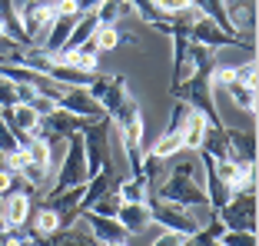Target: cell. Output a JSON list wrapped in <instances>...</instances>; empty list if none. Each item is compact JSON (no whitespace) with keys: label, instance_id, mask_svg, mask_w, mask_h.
Listing matches in <instances>:
<instances>
[{"label":"cell","instance_id":"cell-1","mask_svg":"<svg viewBox=\"0 0 259 246\" xmlns=\"http://www.w3.org/2000/svg\"><path fill=\"white\" fill-rule=\"evenodd\" d=\"M173 160H176V156H173ZM153 196L169 200V203H180V207H190V210L209 207V203H206L203 180H199V160H176L173 167L166 170L163 183L153 190ZM209 210H213V207H209Z\"/></svg>","mask_w":259,"mask_h":246},{"label":"cell","instance_id":"cell-2","mask_svg":"<svg viewBox=\"0 0 259 246\" xmlns=\"http://www.w3.org/2000/svg\"><path fill=\"white\" fill-rule=\"evenodd\" d=\"M87 90H90V97L103 107V113H107L113 123L120 120L126 110L140 107L123 73H93L90 84H87Z\"/></svg>","mask_w":259,"mask_h":246},{"label":"cell","instance_id":"cell-3","mask_svg":"<svg viewBox=\"0 0 259 246\" xmlns=\"http://www.w3.org/2000/svg\"><path fill=\"white\" fill-rule=\"evenodd\" d=\"M150 220L160 223L163 230L169 233H196L203 223L213 220V210L209 207H199V210H190V207H180V203H169V200H160V196H150Z\"/></svg>","mask_w":259,"mask_h":246},{"label":"cell","instance_id":"cell-4","mask_svg":"<svg viewBox=\"0 0 259 246\" xmlns=\"http://www.w3.org/2000/svg\"><path fill=\"white\" fill-rule=\"evenodd\" d=\"M110 130H113V120L110 116H100V120H90L80 130V140H83V156H87V173H100V170L113 167L110 163Z\"/></svg>","mask_w":259,"mask_h":246},{"label":"cell","instance_id":"cell-5","mask_svg":"<svg viewBox=\"0 0 259 246\" xmlns=\"http://www.w3.org/2000/svg\"><path fill=\"white\" fill-rule=\"evenodd\" d=\"M87 180H90V173H87L83 140H80V133H73V137L67 140V146H63V160H60V167H57L54 190H47V193H60V190H70V186H83Z\"/></svg>","mask_w":259,"mask_h":246},{"label":"cell","instance_id":"cell-6","mask_svg":"<svg viewBox=\"0 0 259 246\" xmlns=\"http://www.w3.org/2000/svg\"><path fill=\"white\" fill-rule=\"evenodd\" d=\"M213 216L220 220L223 230H246L256 233V190L233 193L220 210H213Z\"/></svg>","mask_w":259,"mask_h":246},{"label":"cell","instance_id":"cell-7","mask_svg":"<svg viewBox=\"0 0 259 246\" xmlns=\"http://www.w3.org/2000/svg\"><path fill=\"white\" fill-rule=\"evenodd\" d=\"M87 116H73V113H67V110H60L57 107L54 113H47V116H40V127H37V133L47 140V143L54 146V150H63L67 146V140L73 137V133H80L87 127Z\"/></svg>","mask_w":259,"mask_h":246},{"label":"cell","instance_id":"cell-8","mask_svg":"<svg viewBox=\"0 0 259 246\" xmlns=\"http://www.w3.org/2000/svg\"><path fill=\"white\" fill-rule=\"evenodd\" d=\"M186 37H190L193 44L209 47V50H220V47H239V50H249V54H256V44H249V40H243V37H233V33H226L223 27H216L209 17H196V20L190 23V33H186Z\"/></svg>","mask_w":259,"mask_h":246},{"label":"cell","instance_id":"cell-9","mask_svg":"<svg viewBox=\"0 0 259 246\" xmlns=\"http://www.w3.org/2000/svg\"><path fill=\"white\" fill-rule=\"evenodd\" d=\"M33 213V196L27 190H10L0 196V220H4V230H23L27 220Z\"/></svg>","mask_w":259,"mask_h":246},{"label":"cell","instance_id":"cell-10","mask_svg":"<svg viewBox=\"0 0 259 246\" xmlns=\"http://www.w3.org/2000/svg\"><path fill=\"white\" fill-rule=\"evenodd\" d=\"M17 14H20V27H23V33H27V40L40 47L44 37H47V30H50V23H54V17H57L54 4H27V7H20Z\"/></svg>","mask_w":259,"mask_h":246},{"label":"cell","instance_id":"cell-11","mask_svg":"<svg viewBox=\"0 0 259 246\" xmlns=\"http://www.w3.org/2000/svg\"><path fill=\"white\" fill-rule=\"evenodd\" d=\"M57 107L67 110V113H73V116H87V120H100V116H107V113H103V107L90 97L87 87H63V93L57 97Z\"/></svg>","mask_w":259,"mask_h":246},{"label":"cell","instance_id":"cell-12","mask_svg":"<svg viewBox=\"0 0 259 246\" xmlns=\"http://www.w3.org/2000/svg\"><path fill=\"white\" fill-rule=\"evenodd\" d=\"M0 116H4V123L17 133V143H20V146L27 143V140L37 133V127H40V113L30 107V103H17V107L0 110Z\"/></svg>","mask_w":259,"mask_h":246},{"label":"cell","instance_id":"cell-13","mask_svg":"<svg viewBox=\"0 0 259 246\" xmlns=\"http://www.w3.org/2000/svg\"><path fill=\"white\" fill-rule=\"evenodd\" d=\"M226 17L233 23V33L249 44H256V0H226Z\"/></svg>","mask_w":259,"mask_h":246},{"label":"cell","instance_id":"cell-14","mask_svg":"<svg viewBox=\"0 0 259 246\" xmlns=\"http://www.w3.org/2000/svg\"><path fill=\"white\" fill-rule=\"evenodd\" d=\"M226 160L236 167H256V133L249 130H226Z\"/></svg>","mask_w":259,"mask_h":246},{"label":"cell","instance_id":"cell-15","mask_svg":"<svg viewBox=\"0 0 259 246\" xmlns=\"http://www.w3.org/2000/svg\"><path fill=\"white\" fill-rule=\"evenodd\" d=\"M80 220L87 223V230H90L100 243H130V233L120 226L116 216H100V213H93V210H87V213H80Z\"/></svg>","mask_w":259,"mask_h":246},{"label":"cell","instance_id":"cell-16","mask_svg":"<svg viewBox=\"0 0 259 246\" xmlns=\"http://www.w3.org/2000/svg\"><path fill=\"white\" fill-rule=\"evenodd\" d=\"M116 220H120V226L130 233V236L143 233L146 226L153 223V220H150V200H146V203H123L120 213H116Z\"/></svg>","mask_w":259,"mask_h":246},{"label":"cell","instance_id":"cell-17","mask_svg":"<svg viewBox=\"0 0 259 246\" xmlns=\"http://www.w3.org/2000/svg\"><path fill=\"white\" fill-rule=\"evenodd\" d=\"M206 130H209V123H206V116L203 113H196V110H186V116H183V150H190V153H196L199 146H203V137H206Z\"/></svg>","mask_w":259,"mask_h":246},{"label":"cell","instance_id":"cell-18","mask_svg":"<svg viewBox=\"0 0 259 246\" xmlns=\"http://www.w3.org/2000/svg\"><path fill=\"white\" fill-rule=\"evenodd\" d=\"M90 44H93L97 54H110V50H116L120 44H137V37H133V33H123L120 27H97Z\"/></svg>","mask_w":259,"mask_h":246},{"label":"cell","instance_id":"cell-19","mask_svg":"<svg viewBox=\"0 0 259 246\" xmlns=\"http://www.w3.org/2000/svg\"><path fill=\"white\" fill-rule=\"evenodd\" d=\"M63 54V63L73 70H80V73H97V63H100V54L93 50V44L87 40L83 47H76V50H60Z\"/></svg>","mask_w":259,"mask_h":246},{"label":"cell","instance_id":"cell-20","mask_svg":"<svg viewBox=\"0 0 259 246\" xmlns=\"http://www.w3.org/2000/svg\"><path fill=\"white\" fill-rule=\"evenodd\" d=\"M116 193H120L123 203H146L153 196L150 193V183H146L140 173H130V177H123L120 183H116Z\"/></svg>","mask_w":259,"mask_h":246},{"label":"cell","instance_id":"cell-21","mask_svg":"<svg viewBox=\"0 0 259 246\" xmlns=\"http://www.w3.org/2000/svg\"><path fill=\"white\" fill-rule=\"evenodd\" d=\"M93 10H97L100 27H116L126 14H133V4L130 0H100Z\"/></svg>","mask_w":259,"mask_h":246},{"label":"cell","instance_id":"cell-22","mask_svg":"<svg viewBox=\"0 0 259 246\" xmlns=\"http://www.w3.org/2000/svg\"><path fill=\"white\" fill-rule=\"evenodd\" d=\"M193 10H196L199 17H209V20L216 23V27H223L226 33H233V23H229L226 17V0H190ZM236 37V33H233Z\"/></svg>","mask_w":259,"mask_h":246},{"label":"cell","instance_id":"cell-23","mask_svg":"<svg viewBox=\"0 0 259 246\" xmlns=\"http://www.w3.org/2000/svg\"><path fill=\"white\" fill-rule=\"evenodd\" d=\"M27 223H30V236H50V233L60 230V216H57L50 207H44V203H40L37 213H30V220H27Z\"/></svg>","mask_w":259,"mask_h":246},{"label":"cell","instance_id":"cell-24","mask_svg":"<svg viewBox=\"0 0 259 246\" xmlns=\"http://www.w3.org/2000/svg\"><path fill=\"white\" fill-rule=\"evenodd\" d=\"M223 90L233 97V103H236L239 110H246L249 116H256V90L246 84H239V80H229V84H223Z\"/></svg>","mask_w":259,"mask_h":246},{"label":"cell","instance_id":"cell-25","mask_svg":"<svg viewBox=\"0 0 259 246\" xmlns=\"http://www.w3.org/2000/svg\"><path fill=\"white\" fill-rule=\"evenodd\" d=\"M220 233H223V226H220V220H209V223H203L196 233H190L186 236V246H216L220 243Z\"/></svg>","mask_w":259,"mask_h":246},{"label":"cell","instance_id":"cell-26","mask_svg":"<svg viewBox=\"0 0 259 246\" xmlns=\"http://www.w3.org/2000/svg\"><path fill=\"white\" fill-rule=\"evenodd\" d=\"M120 207H123V200H120V193H116V186H113V190H107L90 210H93V213H100V216H116V213H120Z\"/></svg>","mask_w":259,"mask_h":246},{"label":"cell","instance_id":"cell-27","mask_svg":"<svg viewBox=\"0 0 259 246\" xmlns=\"http://www.w3.org/2000/svg\"><path fill=\"white\" fill-rule=\"evenodd\" d=\"M220 243L223 246H259V239L256 233H246V230H223Z\"/></svg>","mask_w":259,"mask_h":246},{"label":"cell","instance_id":"cell-28","mask_svg":"<svg viewBox=\"0 0 259 246\" xmlns=\"http://www.w3.org/2000/svg\"><path fill=\"white\" fill-rule=\"evenodd\" d=\"M17 103H20V87H17L14 80L0 77V110H7V107H17Z\"/></svg>","mask_w":259,"mask_h":246},{"label":"cell","instance_id":"cell-29","mask_svg":"<svg viewBox=\"0 0 259 246\" xmlns=\"http://www.w3.org/2000/svg\"><path fill=\"white\" fill-rule=\"evenodd\" d=\"M233 80H239V84L256 90V57H249V60L239 63V67H233Z\"/></svg>","mask_w":259,"mask_h":246},{"label":"cell","instance_id":"cell-30","mask_svg":"<svg viewBox=\"0 0 259 246\" xmlns=\"http://www.w3.org/2000/svg\"><path fill=\"white\" fill-rule=\"evenodd\" d=\"M0 150H4V153H17V150H20V143H17V133L10 130L7 123H4V116H0Z\"/></svg>","mask_w":259,"mask_h":246},{"label":"cell","instance_id":"cell-31","mask_svg":"<svg viewBox=\"0 0 259 246\" xmlns=\"http://www.w3.org/2000/svg\"><path fill=\"white\" fill-rule=\"evenodd\" d=\"M156 7H160V14L163 17H173V14H183V10H190L193 4L190 0H153Z\"/></svg>","mask_w":259,"mask_h":246},{"label":"cell","instance_id":"cell-32","mask_svg":"<svg viewBox=\"0 0 259 246\" xmlns=\"http://www.w3.org/2000/svg\"><path fill=\"white\" fill-rule=\"evenodd\" d=\"M153 246H186V236H183V233H169V230H163L160 236L153 239Z\"/></svg>","mask_w":259,"mask_h":246},{"label":"cell","instance_id":"cell-33","mask_svg":"<svg viewBox=\"0 0 259 246\" xmlns=\"http://www.w3.org/2000/svg\"><path fill=\"white\" fill-rule=\"evenodd\" d=\"M0 246H27V236L20 230H0Z\"/></svg>","mask_w":259,"mask_h":246},{"label":"cell","instance_id":"cell-34","mask_svg":"<svg viewBox=\"0 0 259 246\" xmlns=\"http://www.w3.org/2000/svg\"><path fill=\"white\" fill-rule=\"evenodd\" d=\"M17 183H20V177H14L10 170H0V196H4V193H10Z\"/></svg>","mask_w":259,"mask_h":246},{"label":"cell","instance_id":"cell-35","mask_svg":"<svg viewBox=\"0 0 259 246\" xmlns=\"http://www.w3.org/2000/svg\"><path fill=\"white\" fill-rule=\"evenodd\" d=\"M14 4H17V10H20V7H27V4H57V0H14Z\"/></svg>","mask_w":259,"mask_h":246},{"label":"cell","instance_id":"cell-36","mask_svg":"<svg viewBox=\"0 0 259 246\" xmlns=\"http://www.w3.org/2000/svg\"><path fill=\"white\" fill-rule=\"evenodd\" d=\"M97 4H100V0H80V7H83V10H90V7H97Z\"/></svg>","mask_w":259,"mask_h":246},{"label":"cell","instance_id":"cell-37","mask_svg":"<svg viewBox=\"0 0 259 246\" xmlns=\"http://www.w3.org/2000/svg\"><path fill=\"white\" fill-rule=\"evenodd\" d=\"M0 170H7V153L0 150Z\"/></svg>","mask_w":259,"mask_h":246},{"label":"cell","instance_id":"cell-38","mask_svg":"<svg viewBox=\"0 0 259 246\" xmlns=\"http://www.w3.org/2000/svg\"><path fill=\"white\" fill-rule=\"evenodd\" d=\"M100 246H130V243H100Z\"/></svg>","mask_w":259,"mask_h":246},{"label":"cell","instance_id":"cell-39","mask_svg":"<svg viewBox=\"0 0 259 246\" xmlns=\"http://www.w3.org/2000/svg\"><path fill=\"white\" fill-rule=\"evenodd\" d=\"M216 246H223V243H216Z\"/></svg>","mask_w":259,"mask_h":246}]
</instances>
